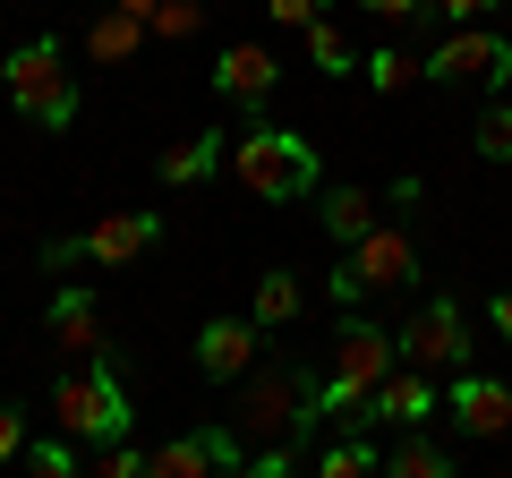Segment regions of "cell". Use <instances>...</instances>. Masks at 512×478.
Wrapping results in <instances>:
<instances>
[{
	"label": "cell",
	"instance_id": "obj_1",
	"mask_svg": "<svg viewBox=\"0 0 512 478\" xmlns=\"http://www.w3.org/2000/svg\"><path fill=\"white\" fill-rule=\"evenodd\" d=\"M402 368V333L367 325V316H342V333H333V368L316 376V410L325 419H376V385Z\"/></svg>",
	"mask_w": 512,
	"mask_h": 478
},
{
	"label": "cell",
	"instance_id": "obj_2",
	"mask_svg": "<svg viewBox=\"0 0 512 478\" xmlns=\"http://www.w3.org/2000/svg\"><path fill=\"white\" fill-rule=\"evenodd\" d=\"M231 180L248 188V197H265V205H299V197H316V146L299 129H282V120H248V129L231 137Z\"/></svg>",
	"mask_w": 512,
	"mask_h": 478
},
{
	"label": "cell",
	"instance_id": "obj_3",
	"mask_svg": "<svg viewBox=\"0 0 512 478\" xmlns=\"http://www.w3.org/2000/svg\"><path fill=\"white\" fill-rule=\"evenodd\" d=\"M325 419L316 410V376L308 368H291V359H256V376L239 385V436H256V444H308V427Z\"/></svg>",
	"mask_w": 512,
	"mask_h": 478
},
{
	"label": "cell",
	"instance_id": "obj_4",
	"mask_svg": "<svg viewBox=\"0 0 512 478\" xmlns=\"http://www.w3.org/2000/svg\"><path fill=\"white\" fill-rule=\"evenodd\" d=\"M52 419L69 444H128V385L111 376V359H86L52 385Z\"/></svg>",
	"mask_w": 512,
	"mask_h": 478
},
{
	"label": "cell",
	"instance_id": "obj_5",
	"mask_svg": "<svg viewBox=\"0 0 512 478\" xmlns=\"http://www.w3.org/2000/svg\"><path fill=\"white\" fill-rule=\"evenodd\" d=\"M0 69H9V103H18L35 129H69V120H77V77H69V52H60V35L18 43Z\"/></svg>",
	"mask_w": 512,
	"mask_h": 478
},
{
	"label": "cell",
	"instance_id": "obj_6",
	"mask_svg": "<svg viewBox=\"0 0 512 478\" xmlns=\"http://www.w3.org/2000/svg\"><path fill=\"white\" fill-rule=\"evenodd\" d=\"M410 274H419V231H410V222H376L359 248H342V265H333V299L359 308L367 291H402Z\"/></svg>",
	"mask_w": 512,
	"mask_h": 478
},
{
	"label": "cell",
	"instance_id": "obj_7",
	"mask_svg": "<svg viewBox=\"0 0 512 478\" xmlns=\"http://www.w3.org/2000/svg\"><path fill=\"white\" fill-rule=\"evenodd\" d=\"M146 248H163V214L154 205H120V214H103V222H86L77 239H52L43 248V265H137Z\"/></svg>",
	"mask_w": 512,
	"mask_h": 478
},
{
	"label": "cell",
	"instance_id": "obj_8",
	"mask_svg": "<svg viewBox=\"0 0 512 478\" xmlns=\"http://www.w3.org/2000/svg\"><path fill=\"white\" fill-rule=\"evenodd\" d=\"M402 359H410V368H427V376H461V368H470V316H461L453 291H436L402 325Z\"/></svg>",
	"mask_w": 512,
	"mask_h": 478
},
{
	"label": "cell",
	"instance_id": "obj_9",
	"mask_svg": "<svg viewBox=\"0 0 512 478\" xmlns=\"http://www.w3.org/2000/svg\"><path fill=\"white\" fill-rule=\"evenodd\" d=\"M419 69L436 77V86H453V77H487V86L504 94V86H512V43L495 35V26H461V35H444Z\"/></svg>",
	"mask_w": 512,
	"mask_h": 478
},
{
	"label": "cell",
	"instance_id": "obj_10",
	"mask_svg": "<svg viewBox=\"0 0 512 478\" xmlns=\"http://www.w3.org/2000/svg\"><path fill=\"white\" fill-rule=\"evenodd\" d=\"M256 359H265V325H256V316H214V325L197 333V368L214 376V385H248Z\"/></svg>",
	"mask_w": 512,
	"mask_h": 478
},
{
	"label": "cell",
	"instance_id": "obj_11",
	"mask_svg": "<svg viewBox=\"0 0 512 478\" xmlns=\"http://www.w3.org/2000/svg\"><path fill=\"white\" fill-rule=\"evenodd\" d=\"M274 86H282V60L265 52V43H231V52L214 60V94H222L231 111H248V120H265Z\"/></svg>",
	"mask_w": 512,
	"mask_h": 478
},
{
	"label": "cell",
	"instance_id": "obj_12",
	"mask_svg": "<svg viewBox=\"0 0 512 478\" xmlns=\"http://www.w3.org/2000/svg\"><path fill=\"white\" fill-rule=\"evenodd\" d=\"M444 419H453L461 436H504V427H512V385H504V376L461 368L453 385H444Z\"/></svg>",
	"mask_w": 512,
	"mask_h": 478
},
{
	"label": "cell",
	"instance_id": "obj_13",
	"mask_svg": "<svg viewBox=\"0 0 512 478\" xmlns=\"http://www.w3.org/2000/svg\"><path fill=\"white\" fill-rule=\"evenodd\" d=\"M436 410H444V385H436L427 368H410V359L376 385V419H393V427H427Z\"/></svg>",
	"mask_w": 512,
	"mask_h": 478
},
{
	"label": "cell",
	"instance_id": "obj_14",
	"mask_svg": "<svg viewBox=\"0 0 512 478\" xmlns=\"http://www.w3.org/2000/svg\"><path fill=\"white\" fill-rule=\"evenodd\" d=\"M43 325H52V350H60V359H103V316H94V299L77 291V282L52 299Z\"/></svg>",
	"mask_w": 512,
	"mask_h": 478
},
{
	"label": "cell",
	"instance_id": "obj_15",
	"mask_svg": "<svg viewBox=\"0 0 512 478\" xmlns=\"http://www.w3.org/2000/svg\"><path fill=\"white\" fill-rule=\"evenodd\" d=\"M222 171V129H197V137H180V146L163 154V188H197V180H214Z\"/></svg>",
	"mask_w": 512,
	"mask_h": 478
},
{
	"label": "cell",
	"instance_id": "obj_16",
	"mask_svg": "<svg viewBox=\"0 0 512 478\" xmlns=\"http://www.w3.org/2000/svg\"><path fill=\"white\" fill-rule=\"evenodd\" d=\"M146 478H222V461H214V436H171V444H154V470Z\"/></svg>",
	"mask_w": 512,
	"mask_h": 478
},
{
	"label": "cell",
	"instance_id": "obj_17",
	"mask_svg": "<svg viewBox=\"0 0 512 478\" xmlns=\"http://www.w3.org/2000/svg\"><path fill=\"white\" fill-rule=\"evenodd\" d=\"M137 43H146V18H128L120 0H111L103 18L86 26V60H103V69H111V60H128V52H137Z\"/></svg>",
	"mask_w": 512,
	"mask_h": 478
},
{
	"label": "cell",
	"instance_id": "obj_18",
	"mask_svg": "<svg viewBox=\"0 0 512 478\" xmlns=\"http://www.w3.org/2000/svg\"><path fill=\"white\" fill-rule=\"evenodd\" d=\"M299 299H308V291H299V274H256L248 316H256L265 333H282V325H299Z\"/></svg>",
	"mask_w": 512,
	"mask_h": 478
},
{
	"label": "cell",
	"instance_id": "obj_19",
	"mask_svg": "<svg viewBox=\"0 0 512 478\" xmlns=\"http://www.w3.org/2000/svg\"><path fill=\"white\" fill-rule=\"evenodd\" d=\"M384 478H461V470H453V453H444V444H427L419 427H410V436L384 453Z\"/></svg>",
	"mask_w": 512,
	"mask_h": 478
},
{
	"label": "cell",
	"instance_id": "obj_20",
	"mask_svg": "<svg viewBox=\"0 0 512 478\" xmlns=\"http://www.w3.org/2000/svg\"><path fill=\"white\" fill-rule=\"evenodd\" d=\"M325 231L342 239V248H359V239L376 231V197H367V188H333L325 197Z\"/></svg>",
	"mask_w": 512,
	"mask_h": 478
},
{
	"label": "cell",
	"instance_id": "obj_21",
	"mask_svg": "<svg viewBox=\"0 0 512 478\" xmlns=\"http://www.w3.org/2000/svg\"><path fill=\"white\" fill-rule=\"evenodd\" d=\"M470 146H478V163H504V171H512V94H487Z\"/></svg>",
	"mask_w": 512,
	"mask_h": 478
},
{
	"label": "cell",
	"instance_id": "obj_22",
	"mask_svg": "<svg viewBox=\"0 0 512 478\" xmlns=\"http://www.w3.org/2000/svg\"><path fill=\"white\" fill-rule=\"evenodd\" d=\"M316 478H384V453H376L367 436H342V444H325Z\"/></svg>",
	"mask_w": 512,
	"mask_h": 478
},
{
	"label": "cell",
	"instance_id": "obj_23",
	"mask_svg": "<svg viewBox=\"0 0 512 478\" xmlns=\"http://www.w3.org/2000/svg\"><path fill=\"white\" fill-rule=\"evenodd\" d=\"M359 69H367V86H376V94H402V86H419V60H410V52H393V43H384V52H367L359 60Z\"/></svg>",
	"mask_w": 512,
	"mask_h": 478
},
{
	"label": "cell",
	"instance_id": "obj_24",
	"mask_svg": "<svg viewBox=\"0 0 512 478\" xmlns=\"http://www.w3.org/2000/svg\"><path fill=\"white\" fill-rule=\"evenodd\" d=\"M205 26V0H154V18H146V35H163V43H188Z\"/></svg>",
	"mask_w": 512,
	"mask_h": 478
},
{
	"label": "cell",
	"instance_id": "obj_25",
	"mask_svg": "<svg viewBox=\"0 0 512 478\" xmlns=\"http://www.w3.org/2000/svg\"><path fill=\"white\" fill-rule=\"evenodd\" d=\"M18 470H26V478H77V444H69V436H43V444H26Z\"/></svg>",
	"mask_w": 512,
	"mask_h": 478
},
{
	"label": "cell",
	"instance_id": "obj_26",
	"mask_svg": "<svg viewBox=\"0 0 512 478\" xmlns=\"http://www.w3.org/2000/svg\"><path fill=\"white\" fill-rule=\"evenodd\" d=\"M308 60H316L325 77H350V35H342L333 18H316V26H308Z\"/></svg>",
	"mask_w": 512,
	"mask_h": 478
},
{
	"label": "cell",
	"instance_id": "obj_27",
	"mask_svg": "<svg viewBox=\"0 0 512 478\" xmlns=\"http://www.w3.org/2000/svg\"><path fill=\"white\" fill-rule=\"evenodd\" d=\"M291 453H299V444H256V453L239 461V478H299V461H291Z\"/></svg>",
	"mask_w": 512,
	"mask_h": 478
},
{
	"label": "cell",
	"instance_id": "obj_28",
	"mask_svg": "<svg viewBox=\"0 0 512 478\" xmlns=\"http://www.w3.org/2000/svg\"><path fill=\"white\" fill-rule=\"evenodd\" d=\"M26 444H35V436H26V410L0 402V470H9V461H26Z\"/></svg>",
	"mask_w": 512,
	"mask_h": 478
},
{
	"label": "cell",
	"instance_id": "obj_29",
	"mask_svg": "<svg viewBox=\"0 0 512 478\" xmlns=\"http://www.w3.org/2000/svg\"><path fill=\"white\" fill-rule=\"evenodd\" d=\"M154 470V453H137V444H103V470L94 478H146Z\"/></svg>",
	"mask_w": 512,
	"mask_h": 478
},
{
	"label": "cell",
	"instance_id": "obj_30",
	"mask_svg": "<svg viewBox=\"0 0 512 478\" xmlns=\"http://www.w3.org/2000/svg\"><path fill=\"white\" fill-rule=\"evenodd\" d=\"M265 18H274V26H299V35H308V26L325 18V0H265Z\"/></svg>",
	"mask_w": 512,
	"mask_h": 478
},
{
	"label": "cell",
	"instance_id": "obj_31",
	"mask_svg": "<svg viewBox=\"0 0 512 478\" xmlns=\"http://www.w3.org/2000/svg\"><path fill=\"white\" fill-rule=\"evenodd\" d=\"M367 18H384V26H410V18H427V9H436V0H359Z\"/></svg>",
	"mask_w": 512,
	"mask_h": 478
},
{
	"label": "cell",
	"instance_id": "obj_32",
	"mask_svg": "<svg viewBox=\"0 0 512 478\" xmlns=\"http://www.w3.org/2000/svg\"><path fill=\"white\" fill-rule=\"evenodd\" d=\"M436 9H444V18H453V26H478V18H487V9H504V0H436Z\"/></svg>",
	"mask_w": 512,
	"mask_h": 478
},
{
	"label": "cell",
	"instance_id": "obj_33",
	"mask_svg": "<svg viewBox=\"0 0 512 478\" xmlns=\"http://www.w3.org/2000/svg\"><path fill=\"white\" fill-rule=\"evenodd\" d=\"M487 316H495V333H504V342H512V282H504V291L487 299Z\"/></svg>",
	"mask_w": 512,
	"mask_h": 478
},
{
	"label": "cell",
	"instance_id": "obj_34",
	"mask_svg": "<svg viewBox=\"0 0 512 478\" xmlns=\"http://www.w3.org/2000/svg\"><path fill=\"white\" fill-rule=\"evenodd\" d=\"M0 103H9V69H0Z\"/></svg>",
	"mask_w": 512,
	"mask_h": 478
},
{
	"label": "cell",
	"instance_id": "obj_35",
	"mask_svg": "<svg viewBox=\"0 0 512 478\" xmlns=\"http://www.w3.org/2000/svg\"><path fill=\"white\" fill-rule=\"evenodd\" d=\"M504 94H512V86H504Z\"/></svg>",
	"mask_w": 512,
	"mask_h": 478
}]
</instances>
